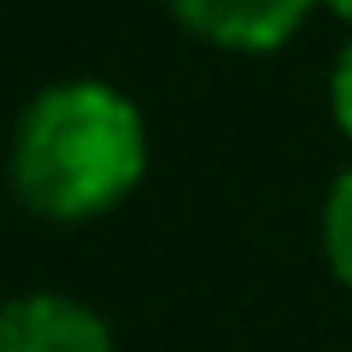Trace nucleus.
<instances>
[{
  "label": "nucleus",
  "mask_w": 352,
  "mask_h": 352,
  "mask_svg": "<svg viewBox=\"0 0 352 352\" xmlns=\"http://www.w3.org/2000/svg\"><path fill=\"white\" fill-rule=\"evenodd\" d=\"M176 24L223 53H276L323 0H164Z\"/></svg>",
  "instance_id": "obj_2"
},
{
  "label": "nucleus",
  "mask_w": 352,
  "mask_h": 352,
  "mask_svg": "<svg viewBox=\"0 0 352 352\" xmlns=\"http://www.w3.org/2000/svg\"><path fill=\"white\" fill-rule=\"evenodd\" d=\"M323 252H329V270L352 288V164L335 176V188L323 200Z\"/></svg>",
  "instance_id": "obj_4"
},
{
  "label": "nucleus",
  "mask_w": 352,
  "mask_h": 352,
  "mask_svg": "<svg viewBox=\"0 0 352 352\" xmlns=\"http://www.w3.org/2000/svg\"><path fill=\"white\" fill-rule=\"evenodd\" d=\"M147 176V124L100 76L41 88L18 118L12 188L47 223H88L124 206Z\"/></svg>",
  "instance_id": "obj_1"
},
{
  "label": "nucleus",
  "mask_w": 352,
  "mask_h": 352,
  "mask_svg": "<svg viewBox=\"0 0 352 352\" xmlns=\"http://www.w3.org/2000/svg\"><path fill=\"white\" fill-rule=\"evenodd\" d=\"M0 352H118L94 305L71 294H24L0 317Z\"/></svg>",
  "instance_id": "obj_3"
},
{
  "label": "nucleus",
  "mask_w": 352,
  "mask_h": 352,
  "mask_svg": "<svg viewBox=\"0 0 352 352\" xmlns=\"http://www.w3.org/2000/svg\"><path fill=\"white\" fill-rule=\"evenodd\" d=\"M323 6H329L335 18H346V24H352V0H323Z\"/></svg>",
  "instance_id": "obj_6"
},
{
  "label": "nucleus",
  "mask_w": 352,
  "mask_h": 352,
  "mask_svg": "<svg viewBox=\"0 0 352 352\" xmlns=\"http://www.w3.org/2000/svg\"><path fill=\"white\" fill-rule=\"evenodd\" d=\"M329 112H335L340 135L352 141V41L340 47V59H335V76H329Z\"/></svg>",
  "instance_id": "obj_5"
}]
</instances>
